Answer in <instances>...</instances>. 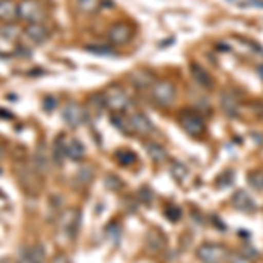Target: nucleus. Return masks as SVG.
I'll list each match as a JSON object with an SVG mask.
<instances>
[{"label":"nucleus","instance_id":"obj_28","mask_svg":"<svg viewBox=\"0 0 263 263\" xmlns=\"http://www.w3.org/2000/svg\"><path fill=\"white\" fill-rule=\"evenodd\" d=\"M165 214H167V218L171 219V221H177V219H181V209L176 205H168L167 209H165Z\"/></svg>","mask_w":263,"mask_h":263},{"label":"nucleus","instance_id":"obj_13","mask_svg":"<svg viewBox=\"0 0 263 263\" xmlns=\"http://www.w3.org/2000/svg\"><path fill=\"white\" fill-rule=\"evenodd\" d=\"M16 18H20L18 4H16L14 0H0V21L9 25Z\"/></svg>","mask_w":263,"mask_h":263},{"label":"nucleus","instance_id":"obj_9","mask_svg":"<svg viewBox=\"0 0 263 263\" xmlns=\"http://www.w3.org/2000/svg\"><path fill=\"white\" fill-rule=\"evenodd\" d=\"M44 258H46V253L41 244L23 246L18 251L16 263H44Z\"/></svg>","mask_w":263,"mask_h":263},{"label":"nucleus","instance_id":"obj_12","mask_svg":"<svg viewBox=\"0 0 263 263\" xmlns=\"http://www.w3.org/2000/svg\"><path fill=\"white\" fill-rule=\"evenodd\" d=\"M232 205L237 211H242V213H253L256 211V203H254L253 197L246 190H237L232 197Z\"/></svg>","mask_w":263,"mask_h":263},{"label":"nucleus","instance_id":"obj_18","mask_svg":"<svg viewBox=\"0 0 263 263\" xmlns=\"http://www.w3.org/2000/svg\"><path fill=\"white\" fill-rule=\"evenodd\" d=\"M33 163H35V171L37 172H46V171H48L49 160H48V155H46V149H44V146H42V144L37 147L35 156H33Z\"/></svg>","mask_w":263,"mask_h":263},{"label":"nucleus","instance_id":"obj_35","mask_svg":"<svg viewBox=\"0 0 263 263\" xmlns=\"http://www.w3.org/2000/svg\"><path fill=\"white\" fill-rule=\"evenodd\" d=\"M232 2H235V0H232Z\"/></svg>","mask_w":263,"mask_h":263},{"label":"nucleus","instance_id":"obj_21","mask_svg":"<svg viewBox=\"0 0 263 263\" xmlns=\"http://www.w3.org/2000/svg\"><path fill=\"white\" fill-rule=\"evenodd\" d=\"M153 74H149V72H135L134 76H132V81H134V84H137V86H151L153 83Z\"/></svg>","mask_w":263,"mask_h":263},{"label":"nucleus","instance_id":"obj_17","mask_svg":"<svg viewBox=\"0 0 263 263\" xmlns=\"http://www.w3.org/2000/svg\"><path fill=\"white\" fill-rule=\"evenodd\" d=\"M146 151L155 163H163L165 160H167V151H165V147L160 146V144H156V142H147Z\"/></svg>","mask_w":263,"mask_h":263},{"label":"nucleus","instance_id":"obj_33","mask_svg":"<svg viewBox=\"0 0 263 263\" xmlns=\"http://www.w3.org/2000/svg\"><path fill=\"white\" fill-rule=\"evenodd\" d=\"M260 76H261V79H263V65L260 67Z\"/></svg>","mask_w":263,"mask_h":263},{"label":"nucleus","instance_id":"obj_31","mask_svg":"<svg viewBox=\"0 0 263 263\" xmlns=\"http://www.w3.org/2000/svg\"><path fill=\"white\" fill-rule=\"evenodd\" d=\"M51 263H70V260H69V256H67V254L60 253V254H57V256L53 258V261H51Z\"/></svg>","mask_w":263,"mask_h":263},{"label":"nucleus","instance_id":"obj_24","mask_svg":"<svg viewBox=\"0 0 263 263\" xmlns=\"http://www.w3.org/2000/svg\"><path fill=\"white\" fill-rule=\"evenodd\" d=\"M0 33H2V37L4 39H7V41H16L18 39V35H20V30L14 27V25H6V27L0 30Z\"/></svg>","mask_w":263,"mask_h":263},{"label":"nucleus","instance_id":"obj_29","mask_svg":"<svg viewBox=\"0 0 263 263\" xmlns=\"http://www.w3.org/2000/svg\"><path fill=\"white\" fill-rule=\"evenodd\" d=\"M242 7H260L263 9V0H246L242 2Z\"/></svg>","mask_w":263,"mask_h":263},{"label":"nucleus","instance_id":"obj_14","mask_svg":"<svg viewBox=\"0 0 263 263\" xmlns=\"http://www.w3.org/2000/svg\"><path fill=\"white\" fill-rule=\"evenodd\" d=\"M65 149H67V158H70L72 162H79L84 156V144L76 137L67 139Z\"/></svg>","mask_w":263,"mask_h":263},{"label":"nucleus","instance_id":"obj_2","mask_svg":"<svg viewBox=\"0 0 263 263\" xmlns=\"http://www.w3.org/2000/svg\"><path fill=\"white\" fill-rule=\"evenodd\" d=\"M79 224H81V211L76 207H67L58 216V232L63 235V239L74 240L79 232Z\"/></svg>","mask_w":263,"mask_h":263},{"label":"nucleus","instance_id":"obj_11","mask_svg":"<svg viewBox=\"0 0 263 263\" xmlns=\"http://www.w3.org/2000/svg\"><path fill=\"white\" fill-rule=\"evenodd\" d=\"M23 35L27 37L32 44H42V42L48 41L49 32L42 23H28L23 30Z\"/></svg>","mask_w":263,"mask_h":263},{"label":"nucleus","instance_id":"obj_3","mask_svg":"<svg viewBox=\"0 0 263 263\" xmlns=\"http://www.w3.org/2000/svg\"><path fill=\"white\" fill-rule=\"evenodd\" d=\"M102 95H104L105 107H107L112 114H126L130 111L132 100H130V97L121 90V88L111 86L102 93Z\"/></svg>","mask_w":263,"mask_h":263},{"label":"nucleus","instance_id":"obj_25","mask_svg":"<svg viewBox=\"0 0 263 263\" xmlns=\"http://www.w3.org/2000/svg\"><path fill=\"white\" fill-rule=\"evenodd\" d=\"M78 7L83 12H93L99 7V0H78Z\"/></svg>","mask_w":263,"mask_h":263},{"label":"nucleus","instance_id":"obj_20","mask_svg":"<svg viewBox=\"0 0 263 263\" xmlns=\"http://www.w3.org/2000/svg\"><path fill=\"white\" fill-rule=\"evenodd\" d=\"M221 105H223L224 112H227L228 116H235V114H237V100H235V97L230 95V93H228V91L223 95V99H221Z\"/></svg>","mask_w":263,"mask_h":263},{"label":"nucleus","instance_id":"obj_8","mask_svg":"<svg viewBox=\"0 0 263 263\" xmlns=\"http://www.w3.org/2000/svg\"><path fill=\"white\" fill-rule=\"evenodd\" d=\"M132 37H134V28H132L128 23H116V25H112L107 32L109 42L116 46L128 44L132 41Z\"/></svg>","mask_w":263,"mask_h":263},{"label":"nucleus","instance_id":"obj_5","mask_svg":"<svg viewBox=\"0 0 263 263\" xmlns=\"http://www.w3.org/2000/svg\"><path fill=\"white\" fill-rule=\"evenodd\" d=\"M151 97L158 105L168 107V105H172L174 99H176V86H174L168 79L155 81L151 86Z\"/></svg>","mask_w":263,"mask_h":263},{"label":"nucleus","instance_id":"obj_23","mask_svg":"<svg viewBox=\"0 0 263 263\" xmlns=\"http://www.w3.org/2000/svg\"><path fill=\"white\" fill-rule=\"evenodd\" d=\"M253 260H254V258H251L249 254H246V253H240V251L228 254V263H254Z\"/></svg>","mask_w":263,"mask_h":263},{"label":"nucleus","instance_id":"obj_26","mask_svg":"<svg viewBox=\"0 0 263 263\" xmlns=\"http://www.w3.org/2000/svg\"><path fill=\"white\" fill-rule=\"evenodd\" d=\"M118 158H121V160H120V163H121V165H125V167H126V165H132V163L137 162V156H135L132 151H126V149L118 153Z\"/></svg>","mask_w":263,"mask_h":263},{"label":"nucleus","instance_id":"obj_1","mask_svg":"<svg viewBox=\"0 0 263 263\" xmlns=\"http://www.w3.org/2000/svg\"><path fill=\"white\" fill-rule=\"evenodd\" d=\"M114 123H116L125 134L139 135V137H146V135H149L153 132L151 121L139 111L121 114L120 118H114Z\"/></svg>","mask_w":263,"mask_h":263},{"label":"nucleus","instance_id":"obj_19","mask_svg":"<svg viewBox=\"0 0 263 263\" xmlns=\"http://www.w3.org/2000/svg\"><path fill=\"white\" fill-rule=\"evenodd\" d=\"M171 172H172L174 179L179 181V182H184L186 179H188V174H190L188 168H186V165L181 163V162H172L171 163Z\"/></svg>","mask_w":263,"mask_h":263},{"label":"nucleus","instance_id":"obj_4","mask_svg":"<svg viewBox=\"0 0 263 263\" xmlns=\"http://www.w3.org/2000/svg\"><path fill=\"white\" fill-rule=\"evenodd\" d=\"M228 251L224 246L216 242H205L197 248V258L200 263H223L228 260Z\"/></svg>","mask_w":263,"mask_h":263},{"label":"nucleus","instance_id":"obj_32","mask_svg":"<svg viewBox=\"0 0 263 263\" xmlns=\"http://www.w3.org/2000/svg\"><path fill=\"white\" fill-rule=\"evenodd\" d=\"M0 263H14V261H12L11 258H7V256H6V258H0Z\"/></svg>","mask_w":263,"mask_h":263},{"label":"nucleus","instance_id":"obj_27","mask_svg":"<svg viewBox=\"0 0 263 263\" xmlns=\"http://www.w3.org/2000/svg\"><path fill=\"white\" fill-rule=\"evenodd\" d=\"M91 172H93L91 167H81V171L78 172V181L81 182V184H86V182H90Z\"/></svg>","mask_w":263,"mask_h":263},{"label":"nucleus","instance_id":"obj_15","mask_svg":"<svg viewBox=\"0 0 263 263\" xmlns=\"http://www.w3.org/2000/svg\"><path fill=\"white\" fill-rule=\"evenodd\" d=\"M67 137L65 135H58L57 141L53 142V151H51V158L57 165H62L63 160L67 158V149H65Z\"/></svg>","mask_w":263,"mask_h":263},{"label":"nucleus","instance_id":"obj_6","mask_svg":"<svg viewBox=\"0 0 263 263\" xmlns=\"http://www.w3.org/2000/svg\"><path fill=\"white\" fill-rule=\"evenodd\" d=\"M179 125L182 126V130L186 134L193 135V137H202L203 132H205V123L197 112L193 111H181L179 114Z\"/></svg>","mask_w":263,"mask_h":263},{"label":"nucleus","instance_id":"obj_34","mask_svg":"<svg viewBox=\"0 0 263 263\" xmlns=\"http://www.w3.org/2000/svg\"><path fill=\"white\" fill-rule=\"evenodd\" d=\"M2 155H4V149H2V146H0V158H2Z\"/></svg>","mask_w":263,"mask_h":263},{"label":"nucleus","instance_id":"obj_7","mask_svg":"<svg viewBox=\"0 0 263 263\" xmlns=\"http://www.w3.org/2000/svg\"><path fill=\"white\" fill-rule=\"evenodd\" d=\"M18 14L23 21L28 23H42L44 20V9L37 0H21L18 4Z\"/></svg>","mask_w":263,"mask_h":263},{"label":"nucleus","instance_id":"obj_16","mask_svg":"<svg viewBox=\"0 0 263 263\" xmlns=\"http://www.w3.org/2000/svg\"><path fill=\"white\" fill-rule=\"evenodd\" d=\"M192 74H193V78H195V81H197L198 84H202V86H205V88H211L213 86V79H211V76H209V72H207L203 67H200L198 63H192Z\"/></svg>","mask_w":263,"mask_h":263},{"label":"nucleus","instance_id":"obj_22","mask_svg":"<svg viewBox=\"0 0 263 263\" xmlns=\"http://www.w3.org/2000/svg\"><path fill=\"white\" fill-rule=\"evenodd\" d=\"M248 182L256 192H263V172H251L248 176Z\"/></svg>","mask_w":263,"mask_h":263},{"label":"nucleus","instance_id":"obj_10","mask_svg":"<svg viewBox=\"0 0 263 263\" xmlns=\"http://www.w3.org/2000/svg\"><path fill=\"white\" fill-rule=\"evenodd\" d=\"M62 118H63V121L70 126V128H76V126H79V125H83V123H84L86 112H84V109L79 104L70 102V104H67L65 107H63Z\"/></svg>","mask_w":263,"mask_h":263},{"label":"nucleus","instance_id":"obj_30","mask_svg":"<svg viewBox=\"0 0 263 263\" xmlns=\"http://www.w3.org/2000/svg\"><path fill=\"white\" fill-rule=\"evenodd\" d=\"M54 105H57V100H54L53 97H46V99H44V109H46V111L54 109Z\"/></svg>","mask_w":263,"mask_h":263}]
</instances>
